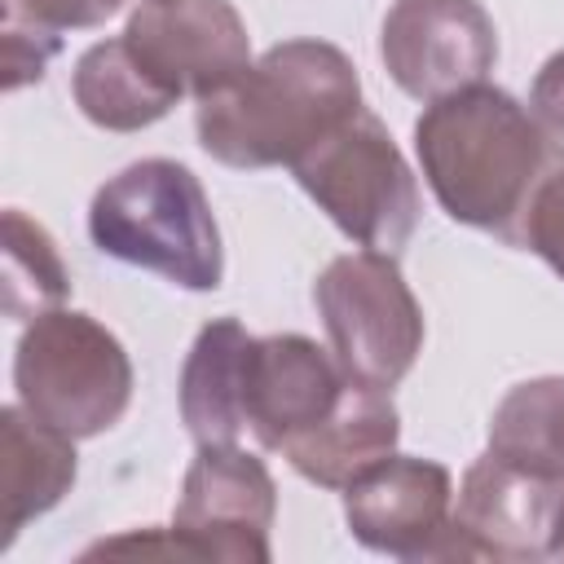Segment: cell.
I'll return each mask as SVG.
<instances>
[{
    "instance_id": "1",
    "label": "cell",
    "mask_w": 564,
    "mask_h": 564,
    "mask_svg": "<svg viewBox=\"0 0 564 564\" xmlns=\"http://www.w3.org/2000/svg\"><path fill=\"white\" fill-rule=\"evenodd\" d=\"M423 181L449 220L520 247L538 189L564 167V145L507 88L471 84L427 101L414 123Z\"/></svg>"
},
{
    "instance_id": "2",
    "label": "cell",
    "mask_w": 564,
    "mask_h": 564,
    "mask_svg": "<svg viewBox=\"0 0 564 564\" xmlns=\"http://www.w3.org/2000/svg\"><path fill=\"white\" fill-rule=\"evenodd\" d=\"M361 110V79L326 40H282L238 79L198 97V145L225 167H295Z\"/></svg>"
},
{
    "instance_id": "3",
    "label": "cell",
    "mask_w": 564,
    "mask_h": 564,
    "mask_svg": "<svg viewBox=\"0 0 564 564\" xmlns=\"http://www.w3.org/2000/svg\"><path fill=\"white\" fill-rule=\"evenodd\" d=\"M97 251L150 269L185 291H216L225 247L198 176L176 159H137L88 203Z\"/></svg>"
},
{
    "instance_id": "4",
    "label": "cell",
    "mask_w": 564,
    "mask_h": 564,
    "mask_svg": "<svg viewBox=\"0 0 564 564\" xmlns=\"http://www.w3.org/2000/svg\"><path fill=\"white\" fill-rule=\"evenodd\" d=\"M13 388L22 410L75 441H88L123 419L132 401V361L97 317L48 308L26 322L18 339Z\"/></svg>"
},
{
    "instance_id": "5",
    "label": "cell",
    "mask_w": 564,
    "mask_h": 564,
    "mask_svg": "<svg viewBox=\"0 0 564 564\" xmlns=\"http://www.w3.org/2000/svg\"><path fill=\"white\" fill-rule=\"evenodd\" d=\"M313 304L330 352L352 383L392 392L423 352V308L388 251L335 256L317 282Z\"/></svg>"
},
{
    "instance_id": "6",
    "label": "cell",
    "mask_w": 564,
    "mask_h": 564,
    "mask_svg": "<svg viewBox=\"0 0 564 564\" xmlns=\"http://www.w3.org/2000/svg\"><path fill=\"white\" fill-rule=\"evenodd\" d=\"M291 172L357 247L397 256L410 242L419 225V181L370 110H357Z\"/></svg>"
},
{
    "instance_id": "7",
    "label": "cell",
    "mask_w": 564,
    "mask_h": 564,
    "mask_svg": "<svg viewBox=\"0 0 564 564\" xmlns=\"http://www.w3.org/2000/svg\"><path fill=\"white\" fill-rule=\"evenodd\" d=\"M278 516V485L269 467L234 445H198L172 511V542L181 560L269 564Z\"/></svg>"
},
{
    "instance_id": "8",
    "label": "cell",
    "mask_w": 564,
    "mask_h": 564,
    "mask_svg": "<svg viewBox=\"0 0 564 564\" xmlns=\"http://www.w3.org/2000/svg\"><path fill=\"white\" fill-rule=\"evenodd\" d=\"M348 533L392 560H471L454 529L449 467L414 454H388L344 489Z\"/></svg>"
},
{
    "instance_id": "9",
    "label": "cell",
    "mask_w": 564,
    "mask_h": 564,
    "mask_svg": "<svg viewBox=\"0 0 564 564\" xmlns=\"http://www.w3.org/2000/svg\"><path fill=\"white\" fill-rule=\"evenodd\" d=\"M379 57L414 101H441L485 84L498 62V26L480 0H392L379 26Z\"/></svg>"
},
{
    "instance_id": "10",
    "label": "cell",
    "mask_w": 564,
    "mask_h": 564,
    "mask_svg": "<svg viewBox=\"0 0 564 564\" xmlns=\"http://www.w3.org/2000/svg\"><path fill=\"white\" fill-rule=\"evenodd\" d=\"M123 40L159 84L194 101L256 62L247 22L229 0H141Z\"/></svg>"
},
{
    "instance_id": "11",
    "label": "cell",
    "mask_w": 564,
    "mask_h": 564,
    "mask_svg": "<svg viewBox=\"0 0 564 564\" xmlns=\"http://www.w3.org/2000/svg\"><path fill=\"white\" fill-rule=\"evenodd\" d=\"M560 498V480L485 449L454 489V529L471 560H546Z\"/></svg>"
},
{
    "instance_id": "12",
    "label": "cell",
    "mask_w": 564,
    "mask_h": 564,
    "mask_svg": "<svg viewBox=\"0 0 564 564\" xmlns=\"http://www.w3.org/2000/svg\"><path fill=\"white\" fill-rule=\"evenodd\" d=\"M348 375L308 335H264L247 352V432L278 449L330 414Z\"/></svg>"
},
{
    "instance_id": "13",
    "label": "cell",
    "mask_w": 564,
    "mask_h": 564,
    "mask_svg": "<svg viewBox=\"0 0 564 564\" xmlns=\"http://www.w3.org/2000/svg\"><path fill=\"white\" fill-rule=\"evenodd\" d=\"M401 436V414L383 388L344 383L326 419L282 445V458L322 489H348L366 467L388 458Z\"/></svg>"
},
{
    "instance_id": "14",
    "label": "cell",
    "mask_w": 564,
    "mask_h": 564,
    "mask_svg": "<svg viewBox=\"0 0 564 564\" xmlns=\"http://www.w3.org/2000/svg\"><path fill=\"white\" fill-rule=\"evenodd\" d=\"M75 485V436L48 427L22 405L0 410V546H13L26 520L53 511Z\"/></svg>"
},
{
    "instance_id": "15",
    "label": "cell",
    "mask_w": 564,
    "mask_h": 564,
    "mask_svg": "<svg viewBox=\"0 0 564 564\" xmlns=\"http://www.w3.org/2000/svg\"><path fill=\"white\" fill-rule=\"evenodd\" d=\"M242 322H207L181 366V423L198 445H234L247 432V352Z\"/></svg>"
},
{
    "instance_id": "16",
    "label": "cell",
    "mask_w": 564,
    "mask_h": 564,
    "mask_svg": "<svg viewBox=\"0 0 564 564\" xmlns=\"http://www.w3.org/2000/svg\"><path fill=\"white\" fill-rule=\"evenodd\" d=\"M70 93L75 106L84 110L88 123L106 128V132H137L159 123L181 97L159 84L141 57L128 48V40H101L93 48L79 53L75 75H70Z\"/></svg>"
},
{
    "instance_id": "17",
    "label": "cell",
    "mask_w": 564,
    "mask_h": 564,
    "mask_svg": "<svg viewBox=\"0 0 564 564\" xmlns=\"http://www.w3.org/2000/svg\"><path fill=\"white\" fill-rule=\"evenodd\" d=\"M489 454L564 485V375L524 379L494 405Z\"/></svg>"
},
{
    "instance_id": "18",
    "label": "cell",
    "mask_w": 564,
    "mask_h": 564,
    "mask_svg": "<svg viewBox=\"0 0 564 564\" xmlns=\"http://www.w3.org/2000/svg\"><path fill=\"white\" fill-rule=\"evenodd\" d=\"M70 295V273L62 264L57 242L40 220L9 207L4 212V313L18 322H35L48 308H62Z\"/></svg>"
},
{
    "instance_id": "19",
    "label": "cell",
    "mask_w": 564,
    "mask_h": 564,
    "mask_svg": "<svg viewBox=\"0 0 564 564\" xmlns=\"http://www.w3.org/2000/svg\"><path fill=\"white\" fill-rule=\"evenodd\" d=\"M57 48H62V31L4 4V18H0V70H4L0 84H4V93L40 84L48 62L57 57Z\"/></svg>"
},
{
    "instance_id": "20",
    "label": "cell",
    "mask_w": 564,
    "mask_h": 564,
    "mask_svg": "<svg viewBox=\"0 0 564 564\" xmlns=\"http://www.w3.org/2000/svg\"><path fill=\"white\" fill-rule=\"evenodd\" d=\"M520 247L538 251L564 278V167L538 189V198H533V207L524 216Z\"/></svg>"
},
{
    "instance_id": "21",
    "label": "cell",
    "mask_w": 564,
    "mask_h": 564,
    "mask_svg": "<svg viewBox=\"0 0 564 564\" xmlns=\"http://www.w3.org/2000/svg\"><path fill=\"white\" fill-rule=\"evenodd\" d=\"M9 9L53 26V31H75V26H101L123 9V0H4Z\"/></svg>"
},
{
    "instance_id": "22",
    "label": "cell",
    "mask_w": 564,
    "mask_h": 564,
    "mask_svg": "<svg viewBox=\"0 0 564 564\" xmlns=\"http://www.w3.org/2000/svg\"><path fill=\"white\" fill-rule=\"evenodd\" d=\"M529 110L538 115V123L555 137H564V48L551 53L542 62V70L533 75V88H529Z\"/></svg>"
},
{
    "instance_id": "23",
    "label": "cell",
    "mask_w": 564,
    "mask_h": 564,
    "mask_svg": "<svg viewBox=\"0 0 564 564\" xmlns=\"http://www.w3.org/2000/svg\"><path fill=\"white\" fill-rule=\"evenodd\" d=\"M551 555H555V560H564V498H560V507H555V533H551Z\"/></svg>"
}]
</instances>
